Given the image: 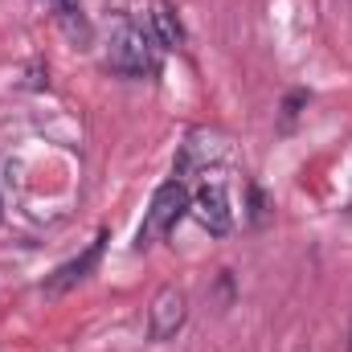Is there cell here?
Segmentation results:
<instances>
[{
    "label": "cell",
    "mask_w": 352,
    "mask_h": 352,
    "mask_svg": "<svg viewBox=\"0 0 352 352\" xmlns=\"http://www.w3.org/2000/svg\"><path fill=\"white\" fill-rule=\"evenodd\" d=\"M111 70L123 78H156L160 74V45L152 37V29L140 21L119 25V33L111 37V54H107Z\"/></svg>",
    "instance_id": "6da1fadb"
},
{
    "label": "cell",
    "mask_w": 352,
    "mask_h": 352,
    "mask_svg": "<svg viewBox=\"0 0 352 352\" xmlns=\"http://www.w3.org/2000/svg\"><path fill=\"white\" fill-rule=\"evenodd\" d=\"M188 209H192V192H188V184H184V180H164V184L156 188L152 205H148L144 226H140V246H152V242L168 238Z\"/></svg>",
    "instance_id": "7a4b0ae2"
},
{
    "label": "cell",
    "mask_w": 352,
    "mask_h": 352,
    "mask_svg": "<svg viewBox=\"0 0 352 352\" xmlns=\"http://www.w3.org/2000/svg\"><path fill=\"white\" fill-rule=\"evenodd\" d=\"M192 217L201 221V230H209L213 238H226L234 230V205H230V192L221 180H205L197 192H192Z\"/></svg>",
    "instance_id": "3957f363"
},
{
    "label": "cell",
    "mask_w": 352,
    "mask_h": 352,
    "mask_svg": "<svg viewBox=\"0 0 352 352\" xmlns=\"http://www.w3.org/2000/svg\"><path fill=\"white\" fill-rule=\"evenodd\" d=\"M184 320H188V295L180 287H160L152 307H148V336L156 344H164L184 328Z\"/></svg>",
    "instance_id": "277c9868"
},
{
    "label": "cell",
    "mask_w": 352,
    "mask_h": 352,
    "mask_svg": "<svg viewBox=\"0 0 352 352\" xmlns=\"http://www.w3.org/2000/svg\"><path fill=\"white\" fill-rule=\"evenodd\" d=\"M144 25L152 29V37H156L160 50H180L184 45V25H180V12H176L173 0H148Z\"/></svg>",
    "instance_id": "5b68a950"
},
{
    "label": "cell",
    "mask_w": 352,
    "mask_h": 352,
    "mask_svg": "<svg viewBox=\"0 0 352 352\" xmlns=\"http://www.w3.org/2000/svg\"><path fill=\"white\" fill-rule=\"evenodd\" d=\"M102 242H107V234H98L94 242H90L87 250L74 258V263H66V266H58L54 270V278H50V291H66V287H74V283H82L90 270H94V263L102 258Z\"/></svg>",
    "instance_id": "8992f818"
},
{
    "label": "cell",
    "mask_w": 352,
    "mask_h": 352,
    "mask_svg": "<svg viewBox=\"0 0 352 352\" xmlns=\"http://www.w3.org/2000/svg\"><path fill=\"white\" fill-rule=\"evenodd\" d=\"M45 4H50L62 21H74V16L82 12V0H45Z\"/></svg>",
    "instance_id": "52a82bcc"
},
{
    "label": "cell",
    "mask_w": 352,
    "mask_h": 352,
    "mask_svg": "<svg viewBox=\"0 0 352 352\" xmlns=\"http://www.w3.org/2000/svg\"><path fill=\"white\" fill-rule=\"evenodd\" d=\"M349 352H352V332H349Z\"/></svg>",
    "instance_id": "ba28073f"
}]
</instances>
